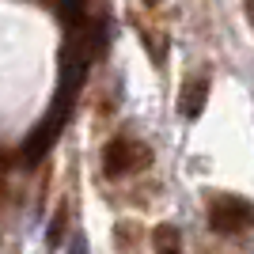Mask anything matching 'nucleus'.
<instances>
[{
	"label": "nucleus",
	"mask_w": 254,
	"mask_h": 254,
	"mask_svg": "<svg viewBox=\"0 0 254 254\" xmlns=\"http://www.w3.org/2000/svg\"><path fill=\"white\" fill-rule=\"evenodd\" d=\"M205 216H209L212 232L239 235V232H247V228H254V201H247L239 193H216V197H209Z\"/></svg>",
	"instance_id": "nucleus-1"
},
{
	"label": "nucleus",
	"mask_w": 254,
	"mask_h": 254,
	"mask_svg": "<svg viewBox=\"0 0 254 254\" xmlns=\"http://www.w3.org/2000/svg\"><path fill=\"white\" fill-rule=\"evenodd\" d=\"M148 159H152L148 144H140L133 137H114L103 148V171L110 179H122V175H129L137 167H148Z\"/></svg>",
	"instance_id": "nucleus-2"
},
{
	"label": "nucleus",
	"mask_w": 254,
	"mask_h": 254,
	"mask_svg": "<svg viewBox=\"0 0 254 254\" xmlns=\"http://www.w3.org/2000/svg\"><path fill=\"white\" fill-rule=\"evenodd\" d=\"M64 114H68V95H64L61 103H57V110H53V114L46 118L42 126L34 129L31 137L23 140V148H19V156H23V163H27V167H34V163H38V159H42L46 152L53 148V140L61 137V122H64Z\"/></svg>",
	"instance_id": "nucleus-3"
},
{
	"label": "nucleus",
	"mask_w": 254,
	"mask_h": 254,
	"mask_svg": "<svg viewBox=\"0 0 254 254\" xmlns=\"http://www.w3.org/2000/svg\"><path fill=\"white\" fill-rule=\"evenodd\" d=\"M205 103H209V80L201 76H190L186 84H182V99H179V110L186 118H201Z\"/></svg>",
	"instance_id": "nucleus-4"
},
{
	"label": "nucleus",
	"mask_w": 254,
	"mask_h": 254,
	"mask_svg": "<svg viewBox=\"0 0 254 254\" xmlns=\"http://www.w3.org/2000/svg\"><path fill=\"white\" fill-rule=\"evenodd\" d=\"M152 247H156V254H182V232L175 224H156L152 228Z\"/></svg>",
	"instance_id": "nucleus-5"
},
{
	"label": "nucleus",
	"mask_w": 254,
	"mask_h": 254,
	"mask_svg": "<svg viewBox=\"0 0 254 254\" xmlns=\"http://www.w3.org/2000/svg\"><path fill=\"white\" fill-rule=\"evenodd\" d=\"M64 224H68V212H64V209H57V216H53V228L46 232V243H50V247H57V243H61Z\"/></svg>",
	"instance_id": "nucleus-6"
},
{
	"label": "nucleus",
	"mask_w": 254,
	"mask_h": 254,
	"mask_svg": "<svg viewBox=\"0 0 254 254\" xmlns=\"http://www.w3.org/2000/svg\"><path fill=\"white\" fill-rule=\"evenodd\" d=\"M72 254H84V243H76V247H72Z\"/></svg>",
	"instance_id": "nucleus-7"
},
{
	"label": "nucleus",
	"mask_w": 254,
	"mask_h": 254,
	"mask_svg": "<svg viewBox=\"0 0 254 254\" xmlns=\"http://www.w3.org/2000/svg\"><path fill=\"white\" fill-rule=\"evenodd\" d=\"M144 4H152V8H156V4H159V0H144Z\"/></svg>",
	"instance_id": "nucleus-8"
}]
</instances>
